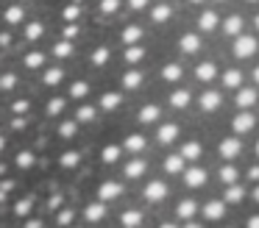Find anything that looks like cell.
Here are the masks:
<instances>
[{
  "label": "cell",
  "mask_w": 259,
  "mask_h": 228,
  "mask_svg": "<svg viewBox=\"0 0 259 228\" xmlns=\"http://www.w3.org/2000/svg\"><path fill=\"white\" fill-rule=\"evenodd\" d=\"M117 195H120V181H114V178H109V181H103L101 187H98V200L101 203H114L117 200Z\"/></svg>",
  "instance_id": "cell-1"
},
{
  "label": "cell",
  "mask_w": 259,
  "mask_h": 228,
  "mask_svg": "<svg viewBox=\"0 0 259 228\" xmlns=\"http://www.w3.org/2000/svg\"><path fill=\"white\" fill-rule=\"evenodd\" d=\"M84 220L87 222H101V220H106V203H101V200H95V203H87V209H84Z\"/></svg>",
  "instance_id": "cell-2"
},
{
  "label": "cell",
  "mask_w": 259,
  "mask_h": 228,
  "mask_svg": "<svg viewBox=\"0 0 259 228\" xmlns=\"http://www.w3.org/2000/svg\"><path fill=\"white\" fill-rule=\"evenodd\" d=\"M109 59H112V48H95V53H92V64L95 67H106L109 64Z\"/></svg>",
  "instance_id": "cell-3"
},
{
  "label": "cell",
  "mask_w": 259,
  "mask_h": 228,
  "mask_svg": "<svg viewBox=\"0 0 259 228\" xmlns=\"http://www.w3.org/2000/svg\"><path fill=\"white\" fill-rule=\"evenodd\" d=\"M3 17H6L9 25H20V22H23V17H25V11H23V6H9Z\"/></svg>",
  "instance_id": "cell-4"
},
{
  "label": "cell",
  "mask_w": 259,
  "mask_h": 228,
  "mask_svg": "<svg viewBox=\"0 0 259 228\" xmlns=\"http://www.w3.org/2000/svg\"><path fill=\"white\" fill-rule=\"evenodd\" d=\"M87 95H90V83L87 81H75L73 86H70V98L73 100H84Z\"/></svg>",
  "instance_id": "cell-5"
},
{
  "label": "cell",
  "mask_w": 259,
  "mask_h": 228,
  "mask_svg": "<svg viewBox=\"0 0 259 228\" xmlns=\"http://www.w3.org/2000/svg\"><path fill=\"white\" fill-rule=\"evenodd\" d=\"M95 114H98V109H95V106H90V103H84L78 111H75L78 122H92V120H95Z\"/></svg>",
  "instance_id": "cell-6"
},
{
  "label": "cell",
  "mask_w": 259,
  "mask_h": 228,
  "mask_svg": "<svg viewBox=\"0 0 259 228\" xmlns=\"http://www.w3.org/2000/svg\"><path fill=\"white\" fill-rule=\"evenodd\" d=\"M62 78H64V70H62V67H51V70H45V83H48V86H56Z\"/></svg>",
  "instance_id": "cell-7"
},
{
  "label": "cell",
  "mask_w": 259,
  "mask_h": 228,
  "mask_svg": "<svg viewBox=\"0 0 259 228\" xmlns=\"http://www.w3.org/2000/svg\"><path fill=\"white\" fill-rule=\"evenodd\" d=\"M75 133H78V122L70 120V122H62V125H59V136L62 139H73Z\"/></svg>",
  "instance_id": "cell-8"
},
{
  "label": "cell",
  "mask_w": 259,
  "mask_h": 228,
  "mask_svg": "<svg viewBox=\"0 0 259 228\" xmlns=\"http://www.w3.org/2000/svg\"><path fill=\"white\" fill-rule=\"evenodd\" d=\"M31 209H34V198H20L17 203H14V211H17L20 217H25Z\"/></svg>",
  "instance_id": "cell-9"
},
{
  "label": "cell",
  "mask_w": 259,
  "mask_h": 228,
  "mask_svg": "<svg viewBox=\"0 0 259 228\" xmlns=\"http://www.w3.org/2000/svg\"><path fill=\"white\" fill-rule=\"evenodd\" d=\"M42 64H45V56L42 53H28L25 56V67H28V70H39Z\"/></svg>",
  "instance_id": "cell-10"
},
{
  "label": "cell",
  "mask_w": 259,
  "mask_h": 228,
  "mask_svg": "<svg viewBox=\"0 0 259 228\" xmlns=\"http://www.w3.org/2000/svg\"><path fill=\"white\" fill-rule=\"evenodd\" d=\"M64 106H67V100H64V98H53L51 103H48V114H51V117L62 114V111H64Z\"/></svg>",
  "instance_id": "cell-11"
},
{
  "label": "cell",
  "mask_w": 259,
  "mask_h": 228,
  "mask_svg": "<svg viewBox=\"0 0 259 228\" xmlns=\"http://www.w3.org/2000/svg\"><path fill=\"white\" fill-rule=\"evenodd\" d=\"M42 31H45V28H42L39 22H31V25H25V39H31V42H34V39L42 36Z\"/></svg>",
  "instance_id": "cell-12"
},
{
  "label": "cell",
  "mask_w": 259,
  "mask_h": 228,
  "mask_svg": "<svg viewBox=\"0 0 259 228\" xmlns=\"http://www.w3.org/2000/svg\"><path fill=\"white\" fill-rule=\"evenodd\" d=\"M17 86V75H14V72H6V75L0 78V89H3V92H9V89H14Z\"/></svg>",
  "instance_id": "cell-13"
},
{
  "label": "cell",
  "mask_w": 259,
  "mask_h": 228,
  "mask_svg": "<svg viewBox=\"0 0 259 228\" xmlns=\"http://www.w3.org/2000/svg\"><path fill=\"white\" fill-rule=\"evenodd\" d=\"M53 53H56V56H59V59H67V56H70V53H73V44H70V42H67V39H64V42H59V44H56V48H53Z\"/></svg>",
  "instance_id": "cell-14"
},
{
  "label": "cell",
  "mask_w": 259,
  "mask_h": 228,
  "mask_svg": "<svg viewBox=\"0 0 259 228\" xmlns=\"http://www.w3.org/2000/svg\"><path fill=\"white\" fill-rule=\"evenodd\" d=\"M81 161V153H75V150H70V153L62 156V167H75Z\"/></svg>",
  "instance_id": "cell-15"
},
{
  "label": "cell",
  "mask_w": 259,
  "mask_h": 228,
  "mask_svg": "<svg viewBox=\"0 0 259 228\" xmlns=\"http://www.w3.org/2000/svg\"><path fill=\"white\" fill-rule=\"evenodd\" d=\"M73 220H75V211L73 209H62V211H59V225H70Z\"/></svg>",
  "instance_id": "cell-16"
},
{
  "label": "cell",
  "mask_w": 259,
  "mask_h": 228,
  "mask_svg": "<svg viewBox=\"0 0 259 228\" xmlns=\"http://www.w3.org/2000/svg\"><path fill=\"white\" fill-rule=\"evenodd\" d=\"M34 164V153L31 150H23V153L17 156V167H31Z\"/></svg>",
  "instance_id": "cell-17"
},
{
  "label": "cell",
  "mask_w": 259,
  "mask_h": 228,
  "mask_svg": "<svg viewBox=\"0 0 259 228\" xmlns=\"http://www.w3.org/2000/svg\"><path fill=\"white\" fill-rule=\"evenodd\" d=\"M78 3H73V6H67V9H64V20L67 22H75V17H78Z\"/></svg>",
  "instance_id": "cell-18"
},
{
  "label": "cell",
  "mask_w": 259,
  "mask_h": 228,
  "mask_svg": "<svg viewBox=\"0 0 259 228\" xmlns=\"http://www.w3.org/2000/svg\"><path fill=\"white\" fill-rule=\"evenodd\" d=\"M64 39H73L75 36V33H78V25H75V22H67V25H64Z\"/></svg>",
  "instance_id": "cell-19"
},
{
  "label": "cell",
  "mask_w": 259,
  "mask_h": 228,
  "mask_svg": "<svg viewBox=\"0 0 259 228\" xmlns=\"http://www.w3.org/2000/svg\"><path fill=\"white\" fill-rule=\"evenodd\" d=\"M12 111L14 114H23V111H28V103H25V100H17V103L12 106Z\"/></svg>",
  "instance_id": "cell-20"
},
{
  "label": "cell",
  "mask_w": 259,
  "mask_h": 228,
  "mask_svg": "<svg viewBox=\"0 0 259 228\" xmlns=\"http://www.w3.org/2000/svg\"><path fill=\"white\" fill-rule=\"evenodd\" d=\"M62 206V195H51V200H48V209H59Z\"/></svg>",
  "instance_id": "cell-21"
},
{
  "label": "cell",
  "mask_w": 259,
  "mask_h": 228,
  "mask_svg": "<svg viewBox=\"0 0 259 228\" xmlns=\"http://www.w3.org/2000/svg\"><path fill=\"white\" fill-rule=\"evenodd\" d=\"M12 189H14V181H0V192H12Z\"/></svg>",
  "instance_id": "cell-22"
},
{
  "label": "cell",
  "mask_w": 259,
  "mask_h": 228,
  "mask_svg": "<svg viewBox=\"0 0 259 228\" xmlns=\"http://www.w3.org/2000/svg\"><path fill=\"white\" fill-rule=\"evenodd\" d=\"M25 228H42V222L39 220H28V222H25Z\"/></svg>",
  "instance_id": "cell-23"
},
{
  "label": "cell",
  "mask_w": 259,
  "mask_h": 228,
  "mask_svg": "<svg viewBox=\"0 0 259 228\" xmlns=\"http://www.w3.org/2000/svg\"><path fill=\"white\" fill-rule=\"evenodd\" d=\"M12 42V36H9V33H0V44H9Z\"/></svg>",
  "instance_id": "cell-24"
},
{
  "label": "cell",
  "mask_w": 259,
  "mask_h": 228,
  "mask_svg": "<svg viewBox=\"0 0 259 228\" xmlns=\"http://www.w3.org/2000/svg\"><path fill=\"white\" fill-rule=\"evenodd\" d=\"M0 203H6V192H0Z\"/></svg>",
  "instance_id": "cell-25"
},
{
  "label": "cell",
  "mask_w": 259,
  "mask_h": 228,
  "mask_svg": "<svg viewBox=\"0 0 259 228\" xmlns=\"http://www.w3.org/2000/svg\"><path fill=\"white\" fill-rule=\"evenodd\" d=\"M3 145H6V139H3V136H0V150H3Z\"/></svg>",
  "instance_id": "cell-26"
}]
</instances>
